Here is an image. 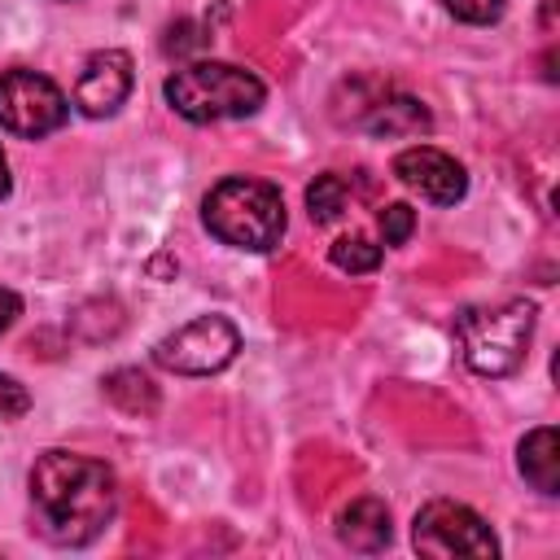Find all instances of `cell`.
<instances>
[{"mask_svg":"<svg viewBox=\"0 0 560 560\" xmlns=\"http://www.w3.org/2000/svg\"><path fill=\"white\" fill-rule=\"evenodd\" d=\"M175 35H184V39H166V48L171 52H188V48H201L206 44V35H192V26L188 22H179V26H171Z\"/></svg>","mask_w":560,"mask_h":560,"instance_id":"18","label":"cell"},{"mask_svg":"<svg viewBox=\"0 0 560 560\" xmlns=\"http://www.w3.org/2000/svg\"><path fill=\"white\" fill-rule=\"evenodd\" d=\"M389 171L398 175V184H407L411 192H420L433 206H455L464 197V188H468L464 166L451 153L433 149V144H411V149L394 153Z\"/></svg>","mask_w":560,"mask_h":560,"instance_id":"8","label":"cell"},{"mask_svg":"<svg viewBox=\"0 0 560 560\" xmlns=\"http://www.w3.org/2000/svg\"><path fill=\"white\" fill-rule=\"evenodd\" d=\"M542 9H547V13H551V9H556V0H542Z\"/></svg>","mask_w":560,"mask_h":560,"instance_id":"21","label":"cell"},{"mask_svg":"<svg viewBox=\"0 0 560 560\" xmlns=\"http://www.w3.org/2000/svg\"><path fill=\"white\" fill-rule=\"evenodd\" d=\"M31 503L39 534L57 547L92 542L118 512L114 472L79 451H44L31 468Z\"/></svg>","mask_w":560,"mask_h":560,"instance_id":"1","label":"cell"},{"mask_svg":"<svg viewBox=\"0 0 560 560\" xmlns=\"http://www.w3.org/2000/svg\"><path fill=\"white\" fill-rule=\"evenodd\" d=\"M131 57L122 48H101L83 61L79 70V83H74V105L88 114V118H109L127 92H131Z\"/></svg>","mask_w":560,"mask_h":560,"instance_id":"9","label":"cell"},{"mask_svg":"<svg viewBox=\"0 0 560 560\" xmlns=\"http://www.w3.org/2000/svg\"><path fill=\"white\" fill-rule=\"evenodd\" d=\"M328 258H332V267H341L350 276H363V271L381 267V245L372 236H341V241H332Z\"/></svg>","mask_w":560,"mask_h":560,"instance_id":"13","label":"cell"},{"mask_svg":"<svg viewBox=\"0 0 560 560\" xmlns=\"http://www.w3.org/2000/svg\"><path fill=\"white\" fill-rule=\"evenodd\" d=\"M337 538L350 551H381L389 542V508L381 499H354L337 516Z\"/></svg>","mask_w":560,"mask_h":560,"instance_id":"10","label":"cell"},{"mask_svg":"<svg viewBox=\"0 0 560 560\" xmlns=\"http://www.w3.org/2000/svg\"><path fill=\"white\" fill-rule=\"evenodd\" d=\"M166 105L188 122H219V118H245L262 105L267 88L258 74L232 66V61H192L179 66L166 83Z\"/></svg>","mask_w":560,"mask_h":560,"instance_id":"3","label":"cell"},{"mask_svg":"<svg viewBox=\"0 0 560 560\" xmlns=\"http://www.w3.org/2000/svg\"><path fill=\"white\" fill-rule=\"evenodd\" d=\"M201 214H206V228L236 249L267 254L284 236V197L267 179H245V175L219 179L206 192Z\"/></svg>","mask_w":560,"mask_h":560,"instance_id":"2","label":"cell"},{"mask_svg":"<svg viewBox=\"0 0 560 560\" xmlns=\"http://www.w3.org/2000/svg\"><path fill=\"white\" fill-rule=\"evenodd\" d=\"M66 118H70V101L48 74H35V70L0 74V127L4 131L22 140H39L57 131Z\"/></svg>","mask_w":560,"mask_h":560,"instance_id":"7","label":"cell"},{"mask_svg":"<svg viewBox=\"0 0 560 560\" xmlns=\"http://www.w3.org/2000/svg\"><path fill=\"white\" fill-rule=\"evenodd\" d=\"M411 542L420 556H438V560H455V556H472V560H494L499 556V542L490 534V525L455 503V499H433L416 512V525H411Z\"/></svg>","mask_w":560,"mask_h":560,"instance_id":"5","label":"cell"},{"mask_svg":"<svg viewBox=\"0 0 560 560\" xmlns=\"http://www.w3.org/2000/svg\"><path fill=\"white\" fill-rule=\"evenodd\" d=\"M464 359L477 376H508L521 368L529 337H534V306L503 302V306H472L455 319Z\"/></svg>","mask_w":560,"mask_h":560,"instance_id":"4","label":"cell"},{"mask_svg":"<svg viewBox=\"0 0 560 560\" xmlns=\"http://www.w3.org/2000/svg\"><path fill=\"white\" fill-rule=\"evenodd\" d=\"M411 228H416L411 206L394 201V206H385V210H381V241H385V245H402V241L411 236Z\"/></svg>","mask_w":560,"mask_h":560,"instance_id":"15","label":"cell"},{"mask_svg":"<svg viewBox=\"0 0 560 560\" xmlns=\"http://www.w3.org/2000/svg\"><path fill=\"white\" fill-rule=\"evenodd\" d=\"M26 407H31V394H26L13 376H4V372H0V424H4V420L26 416Z\"/></svg>","mask_w":560,"mask_h":560,"instance_id":"17","label":"cell"},{"mask_svg":"<svg viewBox=\"0 0 560 560\" xmlns=\"http://www.w3.org/2000/svg\"><path fill=\"white\" fill-rule=\"evenodd\" d=\"M516 464H521V477L538 494H556L560 490V442H556V429L542 424V429L525 433V442L516 451Z\"/></svg>","mask_w":560,"mask_h":560,"instance_id":"11","label":"cell"},{"mask_svg":"<svg viewBox=\"0 0 560 560\" xmlns=\"http://www.w3.org/2000/svg\"><path fill=\"white\" fill-rule=\"evenodd\" d=\"M236 350H241V332L232 319L197 315L153 346V363L166 372H179V376H210V372L228 368L236 359Z\"/></svg>","mask_w":560,"mask_h":560,"instance_id":"6","label":"cell"},{"mask_svg":"<svg viewBox=\"0 0 560 560\" xmlns=\"http://www.w3.org/2000/svg\"><path fill=\"white\" fill-rule=\"evenodd\" d=\"M18 311H22V298H18L13 289H0V332L18 319Z\"/></svg>","mask_w":560,"mask_h":560,"instance_id":"19","label":"cell"},{"mask_svg":"<svg viewBox=\"0 0 560 560\" xmlns=\"http://www.w3.org/2000/svg\"><path fill=\"white\" fill-rule=\"evenodd\" d=\"M306 206H311V223L328 228L346 210V184L337 175H315V184L306 188Z\"/></svg>","mask_w":560,"mask_h":560,"instance_id":"14","label":"cell"},{"mask_svg":"<svg viewBox=\"0 0 560 560\" xmlns=\"http://www.w3.org/2000/svg\"><path fill=\"white\" fill-rule=\"evenodd\" d=\"M459 22H472V26H486V22H494L499 13H503V4L508 0H442Z\"/></svg>","mask_w":560,"mask_h":560,"instance_id":"16","label":"cell"},{"mask_svg":"<svg viewBox=\"0 0 560 560\" xmlns=\"http://www.w3.org/2000/svg\"><path fill=\"white\" fill-rule=\"evenodd\" d=\"M363 127H368L372 136H381V140H398V136H420V131H429L433 118H429V109H424L420 101H411V96H381V101L368 109Z\"/></svg>","mask_w":560,"mask_h":560,"instance_id":"12","label":"cell"},{"mask_svg":"<svg viewBox=\"0 0 560 560\" xmlns=\"http://www.w3.org/2000/svg\"><path fill=\"white\" fill-rule=\"evenodd\" d=\"M9 184H13V179H9V162H4V153H0V197H9Z\"/></svg>","mask_w":560,"mask_h":560,"instance_id":"20","label":"cell"}]
</instances>
